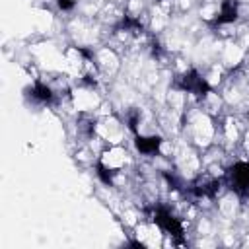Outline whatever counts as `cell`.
Masks as SVG:
<instances>
[{
    "mask_svg": "<svg viewBox=\"0 0 249 249\" xmlns=\"http://www.w3.org/2000/svg\"><path fill=\"white\" fill-rule=\"evenodd\" d=\"M200 19L206 21V23H216L218 18H220V2H212V0H206L202 6H200Z\"/></svg>",
    "mask_w": 249,
    "mask_h": 249,
    "instance_id": "obj_8",
    "label": "cell"
},
{
    "mask_svg": "<svg viewBox=\"0 0 249 249\" xmlns=\"http://www.w3.org/2000/svg\"><path fill=\"white\" fill-rule=\"evenodd\" d=\"M123 222L128 224L130 228H134V226L140 222V214H138V210H136V208H124V212H123Z\"/></svg>",
    "mask_w": 249,
    "mask_h": 249,
    "instance_id": "obj_10",
    "label": "cell"
},
{
    "mask_svg": "<svg viewBox=\"0 0 249 249\" xmlns=\"http://www.w3.org/2000/svg\"><path fill=\"white\" fill-rule=\"evenodd\" d=\"M247 53H245V47L241 43H235V41H228L224 47H222V53H220V62L226 66V68H239L245 60Z\"/></svg>",
    "mask_w": 249,
    "mask_h": 249,
    "instance_id": "obj_5",
    "label": "cell"
},
{
    "mask_svg": "<svg viewBox=\"0 0 249 249\" xmlns=\"http://www.w3.org/2000/svg\"><path fill=\"white\" fill-rule=\"evenodd\" d=\"M93 62L97 66V70L105 76H113L119 72L121 68V56L117 53L115 47H99L95 53H93Z\"/></svg>",
    "mask_w": 249,
    "mask_h": 249,
    "instance_id": "obj_4",
    "label": "cell"
},
{
    "mask_svg": "<svg viewBox=\"0 0 249 249\" xmlns=\"http://www.w3.org/2000/svg\"><path fill=\"white\" fill-rule=\"evenodd\" d=\"M70 103H72V109H76L78 113H95L103 101H101L95 86L82 84V86L70 89Z\"/></svg>",
    "mask_w": 249,
    "mask_h": 249,
    "instance_id": "obj_2",
    "label": "cell"
},
{
    "mask_svg": "<svg viewBox=\"0 0 249 249\" xmlns=\"http://www.w3.org/2000/svg\"><path fill=\"white\" fill-rule=\"evenodd\" d=\"M216 208H218V214H220L224 220H233V218L237 216L239 208H241V204H239V195H237L235 191H228V193L220 195Z\"/></svg>",
    "mask_w": 249,
    "mask_h": 249,
    "instance_id": "obj_6",
    "label": "cell"
},
{
    "mask_svg": "<svg viewBox=\"0 0 249 249\" xmlns=\"http://www.w3.org/2000/svg\"><path fill=\"white\" fill-rule=\"evenodd\" d=\"M130 163V154L124 144H109L97 156V169L99 173H119L124 171Z\"/></svg>",
    "mask_w": 249,
    "mask_h": 249,
    "instance_id": "obj_1",
    "label": "cell"
},
{
    "mask_svg": "<svg viewBox=\"0 0 249 249\" xmlns=\"http://www.w3.org/2000/svg\"><path fill=\"white\" fill-rule=\"evenodd\" d=\"M95 134L103 138V142L109 144H123L124 140V126L119 121V117L105 115V117H95Z\"/></svg>",
    "mask_w": 249,
    "mask_h": 249,
    "instance_id": "obj_3",
    "label": "cell"
},
{
    "mask_svg": "<svg viewBox=\"0 0 249 249\" xmlns=\"http://www.w3.org/2000/svg\"><path fill=\"white\" fill-rule=\"evenodd\" d=\"M224 105H226V101H224L222 93H216L212 88H208V89L204 91V95L200 97V109H202L204 113H208L210 117L220 115Z\"/></svg>",
    "mask_w": 249,
    "mask_h": 249,
    "instance_id": "obj_7",
    "label": "cell"
},
{
    "mask_svg": "<svg viewBox=\"0 0 249 249\" xmlns=\"http://www.w3.org/2000/svg\"><path fill=\"white\" fill-rule=\"evenodd\" d=\"M196 233L202 237H210L214 233V222L208 216H200L196 222Z\"/></svg>",
    "mask_w": 249,
    "mask_h": 249,
    "instance_id": "obj_9",
    "label": "cell"
}]
</instances>
